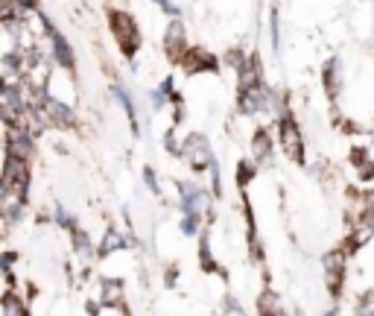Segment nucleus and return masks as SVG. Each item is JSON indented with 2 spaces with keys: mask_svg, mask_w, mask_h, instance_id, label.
Returning a JSON list of instances; mask_svg holds the SVG:
<instances>
[{
  "mask_svg": "<svg viewBox=\"0 0 374 316\" xmlns=\"http://www.w3.org/2000/svg\"><path fill=\"white\" fill-rule=\"evenodd\" d=\"M106 15H108V30H111V35H115V41H117V47H120V53L132 62V59L138 56L141 44H144V35H141L138 21H135L132 12L117 9V6H108V9H106Z\"/></svg>",
  "mask_w": 374,
  "mask_h": 316,
  "instance_id": "obj_1",
  "label": "nucleus"
},
{
  "mask_svg": "<svg viewBox=\"0 0 374 316\" xmlns=\"http://www.w3.org/2000/svg\"><path fill=\"white\" fill-rule=\"evenodd\" d=\"M275 141L281 152L290 158L293 164H304L307 161V152H304V132L302 124L295 120L293 108H284V112L275 117Z\"/></svg>",
  "mask_w": 374,
  "mask_h": 316,
  "instance_id": "obj_2",
  "label": "nucleus"
},
{
  "mask_svg": "<svg viewBox=\"0 0 374 316\" xmlns=\"http://www.w3.org/2000/svg\"><path fill=\"white\" fill-rule=\"evenodd\" d=\"M187 167L193 170V173H205L214 161V150H210V141L202 135V132H190V135L181 138V152H179Z\"/></svg>",
  "mask_w": 374,
  "mask_h": 316,
  "instance_id": "obj_3",
  "label": "nucleus"
},
{
  "mask_svg": "<svg viewBox=\"0 0 374 316\" xmlns=\"http://www.w3.org/2000/svg\"><path fill=\"white\" fill-rule=\"evenodd\" d=\"M348 255L339 249H331L325 255V284H328V293L331 299H342V290H345V278H348Z\"/></svg>",
  "mask_w": 374,
  "mask_h": 316,
  "instance_id": "obj_4",
  "label": "nucleus"
},
{
  "mask_svg": "<svg viewBox=\"0 0 374 316\" xmlns=\"http://www.w3.org/2000/svg\"><path fill=\"white\" fill-rule=\"evenodd\" d=\"M47 44H50V62H53V68L59 70H68V74L77 77V53H73V47L68 41V35L56 30V32H50L47 35Z\"/></svg>",
  "mask_w": 374,
  "mask_h": 316,
  "instance_id": "obj_5",
  "label": "nucleus"
},
{
  "mask_svg": "<svg viewBox=\"0 0 374 316\" xmlns=\"http://www.w3.org/2000/svg\"><path fill=\"white\" fill-rule=\"evenodd\" d=\"M179 68L184 70V77H199V74H217L219 62L214 53H208L205 47H187V53L181 56Z\"/></svg>",
  "mask_w": 374,
  "mask_h": 316,
  "instance_id": "obj_6",
  "label": "nucleus"
},
{
  "mask_svg": "<svg viewBox=\"0 0 374 316\" xmlns=\"http://www.w3.org/2000/svg\"><path fill=\"white\" fill-rule=\"evenodd\" d=\"M161 44H164V53L173 65H179L181 62V56L187 53V30H184V23L181 18H173L167 23V30H164V39H161Z\"/></svg>",
  "mask_w": 374,
  "mask_h": 316,
  "instance_id": "obj_7",
  "label": "nucleus"
},
{
  "mask_svg": "<svg viewBox=\"0 0 374 316\" xmlns=\"http://www.w3.org/2000/svg\"><path fill=\"white\" fill-rule=\"evenodd\" d=\"M208 193L196 181H179V199H181V214H202L208 205Z\"/></svg>",
  "mask_w": 374,
  "mask_h": 316,
  "instance_id": "obj_8",
  "label": "nucleus"
},
{
  "mask_svg": "<svg viewBox=\"0 0 374 316\" xmlns=\"http://www.w3.org/2000/svg\"><path fill=\"white\" fill-rule=\"evenodd\" d=\"M275 147H278V141L272 138V132L266 126H257L255 129V135H252V147H248V158L257 164V167H264L272 161V155H275Z\"/></svg>",
  "mask_w": 374,
  "mask_h": 316,
  "instance_id": "obj_9",
  "label": "nucleus"
},
{
  "mask_svg": "<svg viewBox=\"0 0 374 316\" xmlns=\"http://www.w3.org/2000/svg\"><path fill=\"white\" fill-rule=\"evenodd\" d=\"M322 85H325V94H328L331 103L339 100V94H342V88H345V77H342L339 56H331L328 62L322 65Z\"/></svg>",
  "mask_w": 374,
  "mask_h": 316,
  "instance_id": "obj_10",
  "label": "nucleus"
},
{
  "mask_svg": "<svg viewBox=\"0 0 374 316\" xmlns=\"http://www.w3.org/2000/svg\"><path fill=\"white\" fill-rule=\"evenodd\" d=\"M111 94H115V100L120 103V108H123V112H126L132 132H135V135H138V132H141V124H138V106H135V97H132V91L126 88V85L115 82V85H111Z\"/></svg>",
  "mask_w": 374,
  "mask_h": 316,
  "instance_id": "obj_11",
  "label": "nucleus"
},
{
  "mask_svg": "<svg viewBox=\"0 0 374 316\" xmlns=\"http://www.w3.org/2000/svg\"><path fill=\"white\" fill-rule=\"evenodd\" d=\"M257 316H286L284 302L272 287H264L257 293Z\"/></svg>",
  "mask_w": 374,
  "mask_h": 316,
  "instance_id": "obj_12",
  "label": "nucleus"
},
{
  "mask_svg": "<svg viewBox=\"0 0 374 316\" xmlns=\"http://www.w3.org/2000/svg\"><path fill=\"white\" fill-rule=\"evenodd\" d=\"M0 316H32L30 313V302H23L18 296V290H6L3 296H0Z\"/></svg>",
  "mask_w": 374,
  "mask_h": 316,
  "instance_id": "obj_13",
  "label": "nucleus"
},
{
  "mask_svg": "<svg viewBox=\"0 0 374 316\" xmlns=\"http://www.w3.org/2000/svg\"><path fill=\"white\" fill-rule=\"evenodd\" d=\"M199 264H202L205 273H217L219 278H228V273L217 264L214 252H210V235L208 232H202V237H199Z\"/></svg>",
  "mask_w": 374,
  "mask_h": 316,
  "instance_id": "obj_14",
  "label": "nucleus"
},
{
  "mask_svg": "<svg viewBox=\"0 0 374 316\" xmlns=\"http://www.w3.org/2000/svg\"><path fill=\"white\" fill-rule=\"evenodd\" d=\"M99 302H103V305H120L123 302V278H103V282H99Z\"/></svg>",
  "mask_w": 374,
  "mask_h": 316,
  "instance_id": "obj_15",
  "label": "nucleus"
},
{
  "mask_svg": "<svg viewBox=\"0 0 374 316\" xmlns=\"http://www.w3.org/2000/svg\"><path fill=\"white\" fill-rule=\"evenodd\" d=\"M252 179H257V164L252 161V158H243V161L237 164V188H240V193L248 188Z\"/></svg>",
  "mask_w": 374,
  "mask_h": 316,
  "instance_id": "obj_16",
  "label": "nucleus"
},
{
  "mask_svg": "<svg viewBox=\"0 0 374 316\" xmlns=\"http://www.w3.org/2000/svg\"><path fill=\"white\" fill-rule=\"evenodd\" d=\"M246 62H248V53H243L240 47H231V50H226V56H222V65L234 68V74H237L240 68H246Z\"/></svg>",
  "mask_w": 374,
  "mask_h": 316,
  "instance_id": "obj_17",
  "label": "nucleus"
},
{
  "mask_svg": "<svg viewBox=\"0 0 374 316\" xmlns=\"http://www.w3.org/2000/svg\"><path fill=\"white\" fill-rule=\"evenodd\" d=\"M357 316H374V287L363 290L357 299Z\"/></svg>",
  "mask_w": 374,
  "mask_h": 316,
  "instance_id": "obj_18",
  "label": "nucleus"
},
{
  "mask_svg": "<svg viewBox=\"0 0 374 316\" xmlns=\"http://www.w3.org/2000/svg\"><path fill=\"white\" fill-rule=\"evenodd\" d=\"M219 316H248L246 308L240 305V299H234V296H226V302H222V310Z\"/></svg>",
  "mask_w": 374,
  "mask_h": 316,
  "instance_id": "obj_19",
  "label": "nucleus"
},
{
  "mask_svg": "<svg viewBox=\"0 0 374 316\" xmlns=\"http://www.w3.org/2000/svg\"><path fill=\"white\" fill-rule=\"evenodd\" d=\"M199 223H202V214H181V232L187 237H193L199 232Z\"/></svg>",
  "mask_w": 374,
  "mask_h": 316,
  "instance_id": "obj_20",
  "label": "nucleus"
},
{
  "mask_svg": "<svg viewBox=\"0 0 374 316\" xmlns=\"http://www.w3.org/2000/svg\"><path fill=\"white\" fill-rule=\"evenodd\" d=\"M91 316H129V310H126V305H103V302H99L97 305V310L91 313Z\"/></svg>",
  "mask_w": 374,
  "mask_h": 316,
  "instance_id": "obj_21",
  "label": "nucleus"
},
{
  "mask_svg": "<svg viewBox=\"0 0 374 316\" xmlns=\"http://www.w3.org/2000/svg\"><path fill=\"white\" fill-rule=\"evenodd\" d=\"M144 185L149 188V193H155V197H161V185H158V176H155V170L152 167H144Z\"/></svg>",
  "mask_w": 374,
  "mask_h": 316,
  "instance_id": "obj_22",
  "label": "nucleus"
},
{
  "mask_svg": "<svg viewBox=\"0 0 374 316\" xmlns=\"http://www.w3.org/2000/svg\"><path fill=\"white\" fill-rule=\"evenodd\" d=\"M12 3H15L18 15H30V12L41 9V0H12Z\"/></svg>",
  "mask_w": 374,
  "mask_h": 316,
  "instance_id": "obj_23",
  "label": "nucleus"
},
{
  "mask_svg": "<svg viewBox=\"0 0 374 316\" xmlns=\"http://www.w3.org/2000/svg\"><path fill=\"white\" fill-rule=\"evenodd\" d=\"M6 228H9V223L3 220V217H0V240H3V235H6Z\"/></svg>",
  "mask_w": 374,
  "mask_h": 316,
  "instance_id": "obj_24",
  "label": "nucleus"
},
{
  "mask_svg": "<svg viewBox=\"0 0 374 316\" xmlns=\"http://www.w3.org/2000/svg\"><path fill=\"white\" fill-rule=\"evenodd\" d=\"M328 316H336V310H328Z\"/></svg>",
  "mask_w": 374,
  "mask_h": 316,
  "instance_id": "obj_25",
  "label": "nucleus"
}]
</instances>
